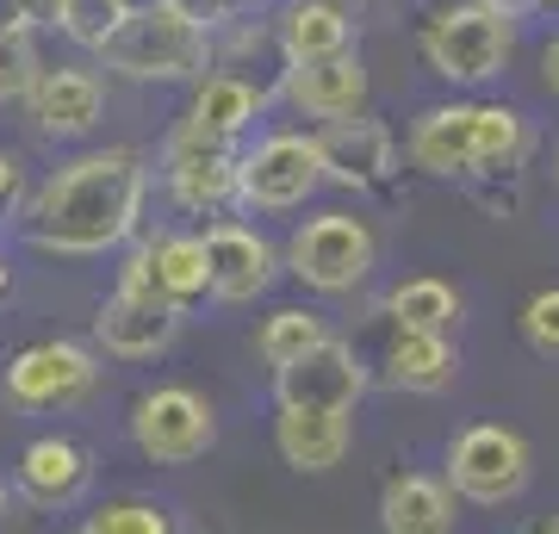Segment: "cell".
<instances>
[{"label":"cell","instance_id":"1","mask_svg":"<svg viewBox=\"0 0 559 534\" xmlns=\"http://www.w3.org/2000/svg\"><path fill=\"white\" fill-rule=\"evenodd\" d=\"M143 199H150V168L138 150H87V156L62 162L20 205V237L38 256H106L138 237Z\"/></svg>","mask_w":559,"mask_h":534},{"label":"cell","instance_id":"2","mask_svg":"<svg viewBox=\"0 0 559 534\" xmlns=\"http://www.w3.org/2000/svg\"><path fill=\"white\" fill-rule=\"evenodd\" d=\"M94 57L131 81H200L218 57V44L205 25L180 20L175 7H150V13H124L119 32Z\"/></svg>","mask_w":559,"mask_h":534},{"label":"cell","instance_id":"3","mask_svg":"<svg viewBox=\"0 0 559 534\" xmlns=\"http://www.w3.org/2000/svg\"><path fill=\"white\" fill-rule=\"evenodd\" d=\"M280 261H286V274L299 280V286H311L323 298H342V293H355V286H367L373 261H380V237L355 212H318V218H305L286 237V256Z\"/></svg>","mask_w":559,"mask_h":534},{"label":"cell","instance_id":"4","mask_svg":"<svg viewBox=\"0 0 559 534\" xmlns=\"http://www.w3.org/2000/svg\"><path fill=\"white\" fill-rule=\"evenodd\" d=\"M510 44H516L510 20L485 13L479 0H448V7H436L429 25H423V62H429L441 81H454V87H479V81L503 75Z\"/></svg>","mask_w":559,"mask_h":534},{"label":"cell","instance_id":"5","mask_svg":"<svg viewBox=\"0 0 559 534\" xmlns=\"http://www.w3.org/2000/svg\"><path fill=\"white\" fill-rule=\"evenodd\" d=\"M528 441L516 429H503V423H473V429H460L448 441V491L466 497V503H479V510H503V503H516L528 491Z\"/></svg>","mask_w":559,"mask_h":534},{"label":"cell","instance_id":"6","mask_svg":"<svg viewBox=\"0 0 559 534\" xmlns=\"http://www.w3.org/2000/svg\"><path fill=\"white\" fill-rule=\"evenodd\" d=\"M323 187L318 138L267 131L255 150H237V205L242 212H299Z\"/></svg>","mask_w":559,"mask_h":534},{"label":"cell","instance_id":"7","mask_svg":"<svg viewBox=\"0 0 559 534\" xmlns=\"http://www.w3.org/2000/svg\"><path fill=\"white\" fill-rule=\"evenodd\" d=\"M131 441L143 460L156 466H187V460L212 454L218 441V416L193 385H156L131 404Z\"/></svg>","mask_w":559,"mask_h":534},{"label":"cell","instance_id":"8","mask_svg":"<svg viewBox=\"0 0 559 534\" xmlns=\"http://www.w3.org/2000/svg\"><path fill=\"white\" fill-rule=\"evenodd\" d=\"M94 355L81 348V342H32L20 355L7 360V379H0V397L13 404V411H69L81 397L94 392Z\"/></svg>","mask_w":559,"mask_h":534},{"label":"cell","instance_id":"9","mask_svg":"<svg viewBox=\"0 0 559 534\" xmlns=\"http://www.w3.org/2000/svg\"><path fill=\"white\" fill-rule=\"evenodd\" d=\"M360 392H367V360L355 355V342L323 336L318 348H305L293 367L274 373V404L280 411H342L355 416Z\"/></svg>","mask_w":559,"mask_h":534},{"label":"cell","instance_id":"10","mask_svg":"<svg viewBox=\"0 0 559 534\" xmlns=\"http://www.w3.org/2000/svg\"><path fill=\"white\" fill-rule=\"evenodd\" d=\"M205 293L218 305H255L280 274L274 242L249 230V224H212L205 230Z\"/></svg>","mask_w":559,"mask_h":534},{"label":"cell","instance_id":"11","mask_svg":"<svg viewBox=\"0 0 559 534\" xmlns=\"http://www.w3.org/2000/svg\"><path fill=\"white\" fill-rule=\"evenodd\" d=\"M162 187L180 212H224L237 205V150L230 143H200V138H168L162 150Z\"/></svg>","mask_w":559,"mask_h":534},{"label":"cell","instance_id":"12","mask_svg":"<svg viewBox=\"0 0 559 534\" xmlns=\"http://www.w3.org/2000/svg\"><path fill=\"white\" fill-rule=\"evenodd\" d=\"M318 156H323V180L355 187V193H373V187H385V180L399 175V138L380 119H367V112L323 124Z\"/></svg>","mask_w":559,"mask_h":534},{"label":"cell","instance_id":"13","mask_svg":"<svg viewBox=\"0 0 559 534\" xmlns=\"http://www.w3.org/2000/svg\"><path fill=\"white\" fill-rule=\"evenodd\" d=\"M180 336V305L162 293H112L94 311V342L112 360H156Z\"/></svg>","mask_w":559,"mask_h":534},{"label":"cell","instance_id":"14","mask_svg":"<svg viewBox=\"0 0 559 534\" xmlns=\"http://www.w3.org/2000/svg\"><path fill=\"white\" fill-rule=\"evenodd\" d=\"M13 485L32 510H75L94 491V454L69 436H38L13 466Z\"/></svg>","mask_w":559,"mask_h":534},{"label":"cell","instance_id":"15","mask_svg":"<svg viewBox=\"0 0 559 534\" xmlns=\"http://www.w3.org/2000/svg\"><path fill=\"white\" fill-rule=\"evenodd\" d=\"M286 99L299 106L305 119L336 124L367 112V69H360L355 50H336V57H311V62H286Z\"/></svg>","mask_w":559,"mask_h":534},{"label":"cell","instance_id":"16","mask_svg":"<svg viewBox=\"0 0 559 534\" xmlns=\"http://www.w3.org/2000/svg\"><path fill=\"white\" fill-rule=\"evenodd\" d=\"M261 106H267V94H261L255 81L218 69V75H200V87H193V99H187V112H180L175 131L180 138L230 143V150H237V138L261 119Z\"/></svg>","mask_w":559,"mask_h":534},{"label":"cell","instance_id":"17","mask_svg":"<svg viewBox=\"0 0 559 534\" xmlns=\"http://www.w3.org/2000/svg\"><path fill=\"white\" fill-rule=\"evenodd\" d=\"M25 106H32V124H38L44 138L69 143V138H87V131L106 119V87H100V75H87V69H44V75L32 81Z\"/></svg>","mask_w":559,"mask_h":534},{"label":"cell","instance_id":"18","mask_svg":"<svg viewBox=\"0 0 559 534\" xmlns=\"http://www.w3.org/2000/svg\"><path fill=\"white\" fill-rule=\"evenodd\" d=\"M404 156L429 180H473V99L417 112L411 138H404Z\"/></svg>","mask_w":559,"mask_h":534},{"label":"cell","instance_id":"19","mask_svg":"<svg viewBox=\"0 0 559 534\" xmlns=\"http://www.w3.org/2000/svg\"><path fill=\"white\" fill-rule=\"evenodd\" d=\"M385 385L392 392H417V397H436L460 379V348L454 336H429V330H399L385 342Z\"/></svg>","mask_w":559,"mask_h":534},{"label":"cell","instance_id":"20","mask_svg":"<svg viewBox=\"0 0 559 534\" xmlns=\"http://www.w3.org/2000/svg\"><path fill=\"white\" fill-rule=\"evenodd\" d=\"M348 441H355V423L342 411H280L274 416V448L299 473H330V466H342Z\"/></svg>","mask_w":559,"mask_h":534},{"label":"cell","instance_id":"21","mask_svg":"<svg viewBox=\"0 0 559 534\" xmlns=\"http://www.w3.org/2000/svg\"><path fill=\"white\" fill-rule=\"evenodd\" d=\"M528 156H535V131L516 106H473V180L466 187L516 180Z\"/></svg>","mask_w":559,"mask_h":534},{"label":"cell","instance_id":"22","mask_svg":"<svg viewBox=\"0 0 559 534\" xmlns=\"http://www.w3.org/2000/svg\"><path fill=\"white\" fill-rule=\"evenodd\" d=\"M454 491L429 473H399L380 491V529L385 534H454Z\"/></svg>","mask_w":559,"mask_h":534},{"label":"cell","instance_id":"23","mask_svg":"<svg viewBox=\"0 0 559 534\" xmlns=\"http://www.w3.org/2000/svg\"><path fill=\"white\" fill-rule=\"evenodd\" d=\"M280 57L286 62H311V57H336V50H355V25L342 7H323V0H299L280 13Z\"/></svg>","mask_w":559,"mask_h":534},{"label":"cell","instance_id":"24","mask_svg":"<svg viewBox=\"0 0 559 534\" xmlns=\"http://www.w3.org/2000/svg\"><path fill=\"white\" fill-rule=\"evenodd\" d=\"M385 311H392L399 330H429V336H454L460 330V293L436 274H417V280H404V286H392Z\"/></svg>","mask_w":559,"mask_h":534},{"label":"cell","instance_id":"25","mask_svg":"<svg viewBox=\"0 0 559 534\" xmlns=\"http://www.w3.org/2000/svg\"><path fill=\"white\" fill-rule=\"evenodd\" d=\"M150 268H156V286L168 305H193L205 298V242L200 237H156L150 242Z\"/></svg>","mask_w":559,"mask_h":534},{"label":"cell","instance_id":"26","mask_svg":"<svg viewBox=\"0 0 559 534\" xmlns=\"http://www.w3.org/2000/svg\"><path fill=\"white\" fill-rule=\"evenodd\" d=\"M323 336H330V323H323L318 311H305V305H280V311L255 330V355L280 373V367H293L305 348H318Z\"/></svg>","mask_w":559,"mask_h":534},{"label":"cell","instance_id":"27","mask_svg":"<svg viewBox=\"0 0 559 534\" xmlns=\"http://www.w3.org/2000/svg\"><path fill=\"white\" fill-rule=\"evenodd\" d=\"M44 75V57H38V32H25V25H0V106H13V99L32 94V81Z\"/></svg>","mask_w":559,"mask_h":534},{"label":"cell","instance_id":"28","mask_svg":"<svg viewBox=\"0 0 559 534\" xmlns=\"http://www.w3.org/2000/svg\"><path fill=\"white\" fill-rule=\"evenodd\" d=\"M81 529L87 534H175V515L162 503H150V497H119V503H100Z\"/></svg>","mask_w":559,"mask_h":534},{"label":"cell","instance_id":"29","mask_svg":"<svg viewBox=\"0 0 559 534\" xmlns=\"http://www.w3.org/2000/svg\"><path fill=\"white\" fill-rule=\"evenodd\" d=\"M119 0H69V13H62V32L81 44V50H100L112 32H119Z\"/></svg>","mask_w":559,"mask_h":534},{"label":"cell","instance_id":"30","mask_svg":"<svg viewBox=\"0 0 559 534\" xmlns=\"http://www.w3.org/2000/svg\"><path fill=\"white\" fill-rule=\"evenodd\" d=\"M522 342L540 360H559V286H547V293H535L522 305Z\"/></svg>","mask_w":559,"mask_h":534},{"label":"cell","instance_id":"31","mask_svg":"<svg viewBox=\"0 0 559 534\" xmlns=\"http://www.w3.org/2000/svg\"><path fill=\"white\" fill-rule=\"evenodd\" d=\"M62 13H69V0H7V20L25 32H62Z\"/></svg>","mask_w":559,"mask_h":534},{"label":"cell","instance_id":"32","mask_svg":"<svg viewBox=\"0 0 559 534\" xmlns=\"http://www.w3.org/2000/svg\"><path fill=\"white\" fill-rule=\"evenodd\" d=\"M20 199H25V175H20V156L0 150V224L20 218Z\"/></svg>","mask_w":559,"mask_h":534},{"label":"cell","instance_id":"33","mask_svg":"<svg viewBox=\"0 0 559 534\" xmlns=\"http://www.w3.org/2000/svg\"><path fill=\"white\" fill-rule=\"evenodd\" d=\"M168 7H175L180 20H193V25H205V32H212V25L224 20V13H230V7H224V0H168Z\"/></svg>","mask_w":559,"mask_h":534},{"label":"cell","instance_id":"34","mask_svg":"<svg viewBox=\"0 0 559 534\" xmlns=\"http://www.w3.org/2000/svg\"><path fill=\"white\" fill-rule=\"evenodd\" d=\"M540 81H547V94L559 99V32L540 44Z\"/></svg>","mask_w":559,"mask_h":534},{"label":"cell","instance_id":"35","mask_svg":"<svg viewBox=\"0 0 559 534\" xmlns=\"http://www.w3.org/2000/svg\"><path fill=\"white\" fill-rule=\"evenodd\" d=\"M479 7H485V13H498V20H528L540 0H479Z\"/></svg>","mask_w":559,"mask_h":534},{"label":"cell","instance_id":"36","mask_svg":"<svg viewBox=\"0 0 559 534\" xmlns=\"http://www.w3.org/2000/svg\"><path fill=\"white\" fill-rule=\"evenodd\" d=\"M528 534H559V515H540V522H528Z\"/></svg>","mask_w":559,"mask_h":534},{"label":"cell","instance_id":"37","mask_svg":"<svg viewBox=\"0 0 559 534\" xmlns=\"http://www.w3.org/2000/svg\"><path fill=\"white\" fill-rule=\"evenodd\" d=\"M323 7H342V13H348V7H355V0H323Z\"/></svg>","mask_w":559,"mask_h":534},{"label":"cell","instance_id":"38","mask_svg":"<svg viewBox=\"0 0 559 534\" xmlns=\"http://www.w3.org/2000/svg\"><path fill=\"white\" fill-rule=\"evenodd\" d=\"M0 515H7V478H0Z\"/></svg>","mask_w":559,"mask_h":534},{"label":"cell","instance_id":"39","mask_svg":"<svg viewBox=\"0 0 559 534\" xmlns=\"http://www.w3.org/2000/svg\"><path fill=\"white\" fill-rule=\"evenodd\" d=\"M0 293H7V261H0Z\"/></svg>","mask_w":559,"mask_h":534},{"label":"cell","instance_id":"40","mask_svg":"<svg viewBox=\"0 0 559 534\" xmlns=\"http://www.w3.org/2000/svg\"><path fill=\"white\" fill-rule=\"evenodd\" d=\"M224 7H255V0H224Z\"/></svg>","mask_w":559,"mask_h":534},{"label":"cell","instance_id":"41","mask_svg":"<svg viewBox=\"0 0 559 534\" xmlns=\"http://www.w3.org/2000/svg\"><path fill=\"white\" fill-rule=\"evenodd\" d=\"M554 180H559V156H554Z\"/></svg>","mask_w":559,"mask_h":534},{"label":"cell","instance_id":"42","mask_svg":"<svg viewBox=\"0 0 559 534\" xmlns=\"http://www.w3.org/2000/svg\"><path fill=\"white\" fill-rule=\"evenodd\" d=\"M75 534H87V529H75Z\"/></svg>","mask_w":559,"mask_h":534},{"label":"cell","instance_id":"43","mask_svg":"<svg viewBox=\"0 0 559 534\" xmlns=\"http://www.w3.org/2000/svg\"><path fill=\"white\" fill-rule=\"evenodd\" d=\"M554 7H559V0H554Z\"/></svg>","mask_w":559,"mask_h":534}]
</instances>
